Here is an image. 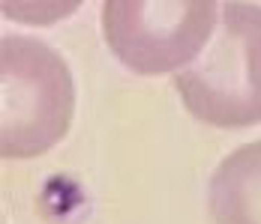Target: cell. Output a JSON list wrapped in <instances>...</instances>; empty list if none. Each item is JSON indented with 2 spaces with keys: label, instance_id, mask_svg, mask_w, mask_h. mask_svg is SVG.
Segmentation results:
<instances>
[{
  "label": "cell",
  "instance_id": "1",
  "mask_svg": "<svg viewBox=\"0 0 261 224\" xmlns=\"http://www.w3.org/2000/svg\"><path fill=\"white\" fill-rule=\"evenodd\" d=\"M79 90L66 57L42 39H0V155L27 162L54 149L72 129Z\"/></svg>",
  "mask_w": 261,
  "mask_h": 224
},
{
  "label": "cell",
  "instance_id": "2",
  "mask_svg": "<svg viewBox=\"0 0 261 224\" xmlns=\"http://www.w3.org/2000/svg\"><path fill=\"white\" fill-rule=\"evenodd\" d=\"M183 108L213 129L261 123V6L222 3L201 57L171 75Z\"/></svg>",
  "mask_w": 261,
  "mask_h": 224
},
{
  "label": "cell",
  "instance_id": "3",
  "mask_svg": "<svg viewBox=\"0 0 261 224\" xmlns=\"http://www.w3.org/2000/svg\"><path fill=\"white\" fill-rule=\"evenodd\" d=\"M210 0H108L102 36L111 54L135 75H177L192 66L219 24Z\"/></svg>",
  "mask_w": 261,
  "mask_h": 224
},
{
  "label": "cell",
  "instance_id": "4",
  "mask_svg": "<svg viewBox=\"0 0 261 224\" xmlns=\"http://www.w3.org/2000/svg\"><path fill=\"white\" fill-rule=\"evenodd\" d=\"M207 209L216 224H261V138L240 144L213 168Z\"/></svg>",
  "mask_w": 261,
  "mask_h": 224
}]
</instances>
